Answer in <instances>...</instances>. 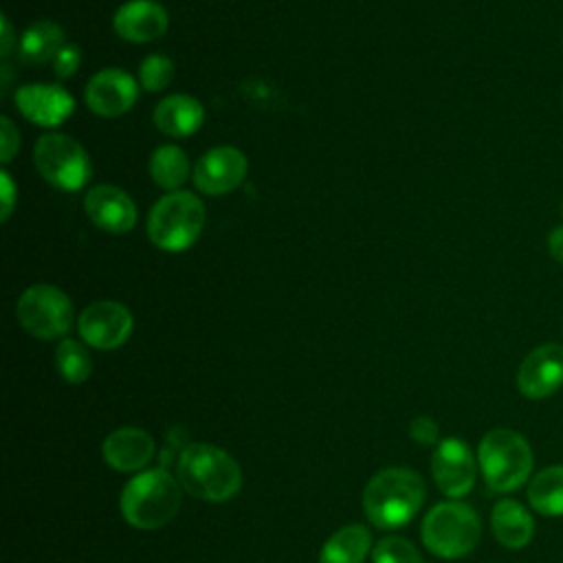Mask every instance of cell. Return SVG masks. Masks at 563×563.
<instances>
[{
    "instance_id": "obj_5",
    "label": "cell",
    "mask_w": 563,
    "mask_h": 563,
    "mask_svg": "<svg viewBox=\"0 0 563 563\" xmlns=\"http://www.w3.org/2000/svg\"><path fill=\"white\" fill-rule=\"evenodd\" d=\"M205 227V205L191 191L163 196L147 216V235L163 251L189 249Z\"/></svg>"
},
{
    "instance_id": "obj_15",
    "label": "cell",
    "mask_w": 563,
    "mask_h": 563,
    "mask_svg": "<svg viewBox=\"0 0 563 563\" xmlns=\"http://www.w3.org/2000/svg\"><path fill=\"white\" fill-rule=\"evenodd\" d=\"M88 218L108 233H125L136 224V207L132 198L114 185H97L84 200Z\"/></svg>"
},
{
    "instance_id": "obj_28",
    "label": "cell",
    "mask_w": 563,
    "mask_h": 563,
    "mask_svg": "<svg viewBox=\"0 0 563 563\" xmlns=\"http://www.w3.org/2000/svg\"><path fill=\"white\" fill-rule=\"evenodd\" d=\"M409 435L420 444L438 442V424L429 416H418L409 424Z\"/></svg>"
},
{
    "instance_id": "obj_3",
    "label": "cell",
    "mask_w": 563,
    "mask_h": 563,
    "mask_svg": "<svg viewBox=\"0 0 563 563\" xmlns=\"http://www.w3.org/2000/svg\"><path fill=\"white\" fill-rule=\"evenodd\" d=\"M180 482L167 471L154 468L134 475L121 490V515L139 530H158L169 523L180 508Z\"/></svg>"
},
{
    "instance_id": "obj_32",
    "label": "cell",
    "mask_w": 563,
    "mask_h": 563,
    "mask_svg": "<svg viewBox=\"0 0 563 563\" xmlns=\"http://www.w3.org/2000/svg\"><path fill=\"white\" fill-rule=\"evenodd\" d=\"M13 48V37H11V24L9 20L2 15V55H9V51Z\"/></svg>"
},
{
    "instance_id": "obj_14",
    "label": "cell",
    "mask_w": 563,
    "mask_h": 563,
    "mask_svg": "<svg viewBox=\"0 0 563 563\" xmlns=\"http://www.w3.org/2000/svg\"><path fill=\"white\" fill-rule=\"evenodd\" d=\"M15 106L29 121L44 125V128H53V125L64 123L70 117L75 101L59 86L29 84V86L18 88Z\"/></svg>"
},
{
    "instance_id": "obj_16",
    "label": "cell",
    "mask_w": 563,
    "mask_h": 563,
    "mask_svg": "<svg viewBox=\"0 0 563 563\" xmlns=\"http://www.w3.org/2000/svg\"><path fill=\"white\" fill-rule=\"evenodd\" d=\"M167 11L154 0H130L114 13V31L134 44L158 40L167 31Z\"/></svg>"
},
{
    "instance_id": "obj_29",
    "label": "cell",
    "mask_w": 563,
    "mask_h": 563,
    "mask_svg": "<svg viewBox=\"0 0 563 563\" xmlns=\"http://www.w3.org/2000/svg\"><path fill=\"white\" fill-rule=\"evenodd\" d=\"M0 125H2V150H0V158H2V163H9L13 156H15V152H18V147H20V136H18V130H15V125L7 119V117H2L0 119Z\"/></svg>"
},
{
    "instance_id": "obj_27",
    "label": "cell",
    "mask_w": 563,
    "mask_h": 563,
    "mask_svg": "<svg viewBox=\"0 0 563 563\" xmlns=\"http://www.w3.org/2000/svg\"><path fill=\"white\" fill-rule=\"evenodd\" d=\"M79 62H81L79 48H77L75 44H64L62 51H59V53L55 55V59H53V70H55V75H57L59 79H66V77H70V75L77 73Z\"/></svg>"
},
{
    "instance_id": "obj_19",
    "label": "cell",
    "mask_w": 563,
    "mask_h": 563,
    "mask_svg": "<svg viewBox=\"0 0 563 563\" xmlns=\"http://www.w3.org/2000/svg\"><path fill=\"white\" fill-rule=\"evenodd\" d=\"M490 526L495 539L510 550L526 548L534 534L532 515L515 499H501L495 504Z\"/></svg>"
},
{
    "instance_id": "obj_4",
    "label": "cell",
    "mask_w": 563,
    "mask_h": 563,
    "mask_svg": "<svg viewBox=\"0 0 563 563\" xmlns=\"http://www.w3.org/2000/svg\"><path fill=\"white\" fill-rule=\"evenodd\" d=\"M477 460L486 486L495 493L519 488L532 471V449L526 438L512 429L488 431L479 442Z\"/></svg>"
},
{
    "instance_id": "obj_21",
    "label": "cell",
    "mask_w": 563,
    "mask_h": 563,
    "mask_svg": "<svg viewBox=\"0 0 563 563\" xmlns=\"http://www.w3.org/2000/svg\"><path fill=\"white\" fill-rule=\"evenodd\" d=\"M64 44V31L55 22H35L22 33L20 57L26 64L53 62Z\"/></svg>"
},
{
    "instance_id": "obj_22",
    "label": "cell",
    "mask_w": 563,
    "mask_h": 563,
    "mask_svg": "<svg viewBox=\"0 0 563 563\" xmlns=\"http://www.w3.org/2000/svg\"><path fill=\"white\" fill-rule=\"evenodd\" d=\"M532 510L545 517H563V466L539 471L528 486Z\"/></svg>"
},
{
    "instance_id": "obj_12",
    "label": "cell",
    "mask_w": 563,
    "mask_h": 563,
    "mask_svg": "<svg viewBox=\"0 0 563 563\" xmlns=\"http://www.w3.org/2000/svg\"><path fill=\"white\" fill-rule=\"evenodd\" d=\"M139 95V84L132 75L119 68H106L92 75L84 90L86 106L97 114L106 119H114L125 114Z\"/></svg>"
},
{
    "instance_id": "obj_24",
    "label": "cell",
    "mask_w": 563,
    "mask_h": 563,
    "mask_svg": "<svg viewBox=\"0 0 563 563\" xmlns=\"http://www.w3.org/2000/svg\"><path fill=\"white\" fill-rule=\"evenodd\" d=\"M55 365H57V372L62 374V378L70 385L84 383L92 372V361H90L88 350L75 339H64L57 345Z\"/></svg>"
},
{
    "instance_id": "obj_1",
    "label": "cell",
    "mask_w": 563,
    "mask_h": 563,
    "mask_svg": "<svg viewBox=\"0 0 563 563\" xmlns=\"http://www.w3.org/2000/svg\"><path fill=\"white\" fill-rule=\"evenodd\" d=\"M424 501V482L411 468H383L363 493L365 517L380 530H394L409 523Z\"/></svg>"
},
{
    "instance_id": "obj_26",
    "label": "cell",
    "mask_w": 563,
    "mask_h": 563,
    "mask_svg": "<svg viewBox=\"0 0 563 563\" xmlns=\"http://www.w3.org/2000/svg\"><path fill=\"white\" fill-rule=\"evenodd\" d=\"M174 77V62L167 55H147L139 68V81L145 90L158 92Z\"/></svg>"
},
{
    "instance_id": "obj_10",
    "label": "cell",
    "mask_w": 563,
    "mask_h": 563,
    "mask_svg": "<svg viewBox=\"0 0 563 563\" xmlns=\"http://www.w3.org/2000/svg\"><path fill=\"white\" fill-rule=\"evenodd\" d=\"M246 172V156L233 145H220L198 158L194 167V185L202 194L222 196L240 187Z\"/></svg>"
},
{
    "instance_id": "obj_7",
    "label": "cell",
    "mask_w": 563,
    "mask_h": 563,
    "mask_svg": "<svg viewBox=\"0 0 563 563\" xmlns=\"http://www.w3.org/2000/svg\"><path fill=\"white\" fill-rule=\"evenodd\" d=\"M37 172L57 189L77 191L90 178V161L84 147L68 134H42L33 150Z\"/></svg>"
},
{
    "instance_id": "obj_13",
    "label": "cell",
    "mask_w": 563,
    "mask_h": 563,
    "mask_svg": "<svg viewBox=\"0 0 563 563\" xmlns=\"http://www.w3.org/2000/svg\"><path fill=\"white\" fill-rule=\"evenodd\" d=\"M561 385H563V345L543 343L521 361L517 372V387L526 398H532V400L548 398Z\"/></svg>"
},
{
    "instance_id": "obj_31",
    "label": "cell",
    "mask_w": 563,
    "mask_h": 563,
    "mask_svg": "<svg viewBox=\"0 0 563 563\" xmlns=\"http://www.w3.org/2000/svg\"><path fill=\"white\" fill-rule=\"evenodd\" d=\"M548 251L550 255L563 264V224L552 229L550 235H548Z\"/></svg>"
},
{
    "instance_id": "obj_30",
    "label": "cell",
    "mask_w": 563,
    "mask_h": 563,
    "mask_svg": "<svg viewBox=\"0 0 563 563\" xmlns=\"http://www.w3.org/2000/svg\"><path fill=\"white\" fill-rule=\"evenodd\" d=\"M0 191H2V213H0V218H2V222H7L11 211H13V202H15V187H13V180L7 172L0 174Z\"/></svg>"
},
{
    "instance_id": "obj_18",
    "label": "cell",
    "mask_w": 563,
    "mask_h": 563,
    "mask_svg": "<svg viewBox=\"0 0 563 563\" xmlns=\"http://www.w3.org/2000/svg\"><path fill=\"white\" fill-rule=\"evenodd\" d=\"M205 121V110L189 95H169L154 108V125L167 136H189Z\"/></svg>"
},
{
    "instance_id": "obj_20",
    "label": "cell",
    "mask_w": 563,
    "mask_h": 563,
    "mask_svg": "<svg viewBox=\"0 0 563 563\" xmlns=\"http://www.w3.org/2000/svg\"><path fill=\"white\" fill-rule=\"evenodd\" d=\"M372 545V534L361 523L336 530L321 548L319 563H363Z\"/></svg>"
},
{
    "instance_id": "obj_2",
    "label": "cell",
    "mask_w": 563,
    "mask_h": 563,
    "mask_svg": "<svg viewBox=\"0 0 563 563\" xmlns=\"http://www.w3.org/2000/svg\"><path fill=\"white\" fill-rule=\"evenodd\" d=\"M178 482L198 499L227 501L242 486V471L238 462L222 449L194 442L178 457Z\"/></svg>"
},
{
    "instance_id": "obj_17",
    "label": "cell",
    "mask_w": 563,
    "mask_h": 563,
    "mask_svg": "<svg viewBox=\"0 0 563 563\" xmlns=\"http://www.w3.org/2000/svg\"><path fill=\"white\" fill-rule=\"evenodd\" d=\"M154 449L156 446L152 435L139 427H121L112 431L101 444L103 460L123 473L141 471L152 460Z\"/></svg>"
},
{
    "instance_id": "obj_9",
    "label": "cell",
    "mask_w": 563,
    "mask_h": 563,
    "mask_svg": "<svg viewBox=\"0 0 563 563\" xmlns=\"http://www.w3.org/2000/svg\"><path fill=\"white\" fill-rule=\"evenodd\" d=\"M132 314L119 301H95L79 314L81 339L97 350H114L132 334Z\"/></svg>"
},
{
    "instance_id": "obj_11",
    "label": "cell",
    "mask_w": 563,
    "mask_h": 563,
    "mask_svg": "<svg viewBox=\"0 0 563 563\" xmlns=\"http://www.w3.org/2000/svg\"><path fill=\"white\" fill-rule=\"evenodd\" d=\"M431 471L438 488L449 497H464L475 484V457L460 438H444L435 444Z\"/></svg>"
},
{
    "instance_id": "obj_25",
    "label": "cell",
    "mask_w": 563,
    "mask_h": 563,
    "mask_svg": "<svg viewBox=\"0 0 563 563\" xmlns=\"http://www.w3.org/2000/svg\"><path fill=\"white\" fill-rule=\"evenodd\" d=\"M374 563H424L416 545L402 537H385L372 552Z\"/></svg>"
},
{
    "instance_id": "obj_8",
    "label": "cell",
    "mask_w": 563,
    "mask_h": 563,
    "mask_svg": "<svg viewBox=\"0 0 563 563\" xmlns=\"http://www.w3.org/2000/svg\"><path fill=\"white\" fill-rule=\"evenodd\" d=\"M15 314L29 334L37 339H57L70 330L73 303L57 286L35 284L20 295Z\"/></svg>"
},
{
    "instance_id": "obj_6",
    "label": "cell",
    "mask_w": 563,
    "mask_h": 563,
    "mask_svg": "<svg viewBox=\"0 0 563 563\" xmlns=\"http://www.w3.org/2000/svg\"><path fill=\"white\" fill-rule=\"evenodd\" d=\"M482 534L477 512L462 501H444L433 506L420 528L422 543L442 559H460L468 554Z\"/></svg>"
},
{
    "instance_id": "obj_23",
    "label": "cell",
    "mask_w": 563,
    "mask_h": 563,
    "mask_svg": "<svg viewBox=\"0 0 563 563\" xmlns=\"http://www.w3.org/2000/svg\"><path fill=\"white\" fill-rule=\"evenodd\" d=\"M150 174L163 189H178L189 176V158L176 145L156 147L150 158Z\"/></svg>"
}]
</instances>
